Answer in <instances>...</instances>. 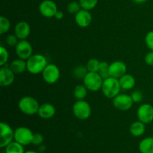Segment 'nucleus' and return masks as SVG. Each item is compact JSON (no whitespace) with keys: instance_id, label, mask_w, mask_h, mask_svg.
Segmentation results:
<instances>
[{"instance_id":"nucleus-31","label":"nucleus","mask_w":153,"mask_h":153,"mask_svg":"<svg viewBox=\"0 0 153 153\" xmlns=\"http://www.w3.org/2000/svg\"><path fill=\"white\" fill-rule=\"evenodd\" d=\"M18 37L15 35V34H8V35L6 37L5 39V43L8 46H10V47H13V46H16L17 45L18 42L19 40H18Z\"/></svg>"},{"instance_id":"nucleus-2","label":"nucleus","mask_w":153,"mask_h":153,"mask_svg":"<svg viewBox=\"0 0 153 153\" xmlns=\"http://www.w3.org/2000/svg\"><path fill=\"white\" fill-rule=\"evenodd\" d=\"M40 105L35 98L30 96L22 97L18 102L19 111L24 114L31 116L37 114Z\"/></svg>"},{"instance_id":"nucleus-29","label":"nucleus","mask_w":153,"mask_h":153,"mask_svg":"<svg viewBox=\"0 0 153 153\" xmlns=\"http://www.w3.org/2000/svg\"><path fill=\"white\" fill-rule=\"evenodd\" d=\"M9 59V52L4 46H0V66L3 67Z\"/></svg>"},{"instance_id":"nucleus-10","label":"nucleus","mask_w":153,"mask_h":153,"mask_svg":"<svg viewBox=\"0 0 153 153\" xmlns=\"http://www.w3.org/2000/svg\"><path fill=\"white\" fill-rule=\"evenodd\" d=\"M15 52L18 58L27 61L33 55L32 46L28 40H21L15 46Z\"/></svg>"},{"instance_id":"nucleus-6","label":"nucleus","mask_w":153,"mask_h":153,"mask_svg":"<svg viewBox=\"0 0 153 153\" xmlns=\"http://www.w3.org/2000/svg\"><path fill=\"white\" fill-rule=\"evenodd\" d=\"M61 71L57 65L54 64H48L42 73L43 81L49 85L55 84L60 79Z\"/></svg>"},{"instance_id":"nucleus-21","label":"nucleus","mask_w":153,"mask_h":153,"mask_svg":"<svg viewBox=\"0 0 153 153\" xmlns=\"http://www.w3.org/2000/svg\"><path fill=\"white\" fill-rule=\"evenodd\" d=\"M138 149L140 153H153V137H145L140 140Z\"/></svg>"},{"instance_id":"nucleus-19","label":"nucleus","mask_w":153,"mask_h":153,"mask_svg":"<svg viewBox=\"0 0 153 153\" xmlns=\"http://www.w3.org/2000/svg\"><path fill=\"white\" fill-rule=\"evenodd\" d=\"M145 131H146V124L140 120L134 121L129 126L130 134L134 137H140L144 134Z\"/></svg>"},{"instance_id":"nucleus-38","label":"nucleus","mask_w":153,"mask_h":153,"mask_svg":"<svg viewBox=\"0 0 153 153\" xmlns=\"http://www.w3.org/2000/svg\"><path fill=\"white\" fill-rule=\"evenodd\" d=\"M132 1H134V3H136V4H143V3L146 2L147 0H132Z\"/></svg>"},{"instance_id":"nucleus-27","label":"nucleus","mask_w":153,"mask_h":153,"mask_svg":"<svg viewBox=\"0 0 153 153\" xmlns=\"http://www.w3.org/2000/svg\"><path fill=\"white\" fill-rule=\"evenodd\" d=\"M82 9L88 10H91L95 8L98 4V0H79Z\"/></svg>"},{"instance_id":"nucleus-23","label":"nucleus","mask_w":153,"mask_h":153,"mask_svg":"<svg viewBox=\"0 0 153 153\" xmlns=\"http://www.w3.org/2000/svg\"><path fill=\"white\" fill-rule=\"evenodd\" d=\"M88 88L84 85H79L76 86L73 91V94H74L75 98L77 100H82L86 98L88 95Z\"/></svg>"},{"instance_id":"nucleus-30","label":"nucleus","mask_w":153,"mask_h":153,"mask_svg":"<svg viewBox=\"0 0 153 153\" xmlns=\"http://www.w3.org/2000/svg\"><path fill=\"white\" fill-rule=\"evenodd\" d=\"M67 11H68L70 13H72V14H76V13H77L82 8L80 3L76 1H73L67 4Z\"/></svg>"},{"instance_id":"nucleus-25","label":"nucleus","mask_w":153,"mask_h":153,"mask_svg":"<svg viewBox=\"0 0 153 153\" xmlns=\"http://www.w3.org/2000/svg\"><path fill=\"white\" fill-rule=\"evenodd\" d=\"M100 61L97 58H91L88 61L86 64V67L88 72H94V73H98L99 68H100Z\"/></svg>"},{"instance_id":"nucleus-15","label":"nucleus","mask_w":153,"mask_h":153,"mask_svg":"<svg viewBox=\"0 0 153 153\" xmlns=\"http://www.w3.org/2000/svg\"><path fill=\"white\" fill-rule=\"evenodd\" d=\"M75 22L81 28H87L92 22V15L90 10L81 9L75 14Z\"/></svg>"},{"instance_id":"nucleus-37","label":"nucleus","mask_w":153,"mask_h":153,"mask_svg":"<svg viewBox=\"0 0 153 153\" xmlns=\"http://www.w3.org/2000/svg\"><path fill=\"white\" fill-rule=\"evenodd\" d=\"M46 148H47V147H46V145L41 144V145H40V146H39V151H40V152H45V151H46Z\"/></svg>"},{"instance_id":"nucleus-18","label":"nucleus","mask_w":153,"mask_h":153,"mask_svg":"<svg viewBox=\"0 0 153 153\" xmlns=\"http://www.w3.org/2000/svg\"><path fill=\"white\" fill-rule=\"evenodd\" d=\"M120 85L122 89L128 91L131 90L134 86H135L136 81L134 76L131 74L126 73L123 76H121L119 79Z\"/></svg>"},{"instance_id":"nucleus-20","label":"nucleus","mask_w":153,"mask_h":153,"mask_svg":"<svg viewBox=\"0 0 153 153\" xmlns=\"http://www.w3.org/2000/svg\"><path fill=\"white\" fill-rule=\"evenodd\" d=\"M9 67L13 70L15 74H21L27 70V62L25 60L18 58L10 62Z\"/></svg>"},{"instance_id":"nucleus-8","label":"nucleus","mask_w":153,"mask_h":153,"mask_svg":"<svg viewBox=\"0 0 153 153\" xmlns=\"http://www.w3.org/2000/svg\"><path fill=\"white\" fill-rule=\"evenodd\" d=\"M0 147L5 148L9 143L14 140V130L7 123H0Z\"/></svg>"},{"instance_id":"nucleus-39","label":"nucleus","mask_w":153,"mask_h":153,"mask_svg":"<svg viewBox=\"0 0 153 153\" xmlns=\"http://www.w3.org/2000/svg\"><path fill=\"white\" fill-rule=\"evenodd\" d=\"M25 153H39V152H36V151H34V150H28V151H25Z\"/></svg>"},{"instance_id":"nucleus-32","label":"nucleus","mask_w":153,"mask_h":153,"mask_svg":"<svg viewBox=\"0 0 153 153\" xmlns=\"http://www.w3.org/2000/svg\"><path fill=\"white\" fill-rule=\"evenodd\" d=\"M43 140H44V138H43V134H40V133H34L33 134V138H32V142L31 143L35 146H40V145L43 144Z\"/></svg>"},{"instance_id":"nucleus-16","label":"nucleus","mask_w":153,"mask_h":153,"mask_svg":"<svg viewBox=\"0 0 153 153\" xmlns=\"http://www.w3.org/2000/svg\"><path fill=\"white\" fill-rule=\"evenodd\" d=\"M31 33V26L26 21L17 22L14 27V34L19 40H26Z\"/></svg>"},{"instance_id":"nucleus-13","label":"nucleus","mask_w":153,"mask_h":153,"mask_svg":"<svg viewBox=\"0 0 153 153\" xmlns=\"http://www.w3.org/2000/svg\"><path fill=\"white\" fill-rule=\"evenodd\" d=\"M126 64L121 61H116L109 64V76L119 79L126 73Z\"/></svg>"},{"instance_id":"nucleus-34","label":"nucleus","mask_w":153,"mask_h":153,"mask_svg":"<svg viewBox=\"0 0 153 153\" xmlns=\"http://www.w3.org/2000/svg\"><path fill=\"white\" fill-rule=\"evenodd\" d=\"M145 43L150 51H153V31H150L146 34Z\"/></svg>"},{"instance_id":"nucleus-33","label":"nucleus","mask_w":153,"mask_h":153,"mask_svg":"<svg viewBox=\"0 0 153 153\" xmlns=\"http://www.w3.org/2000/svg\"><path fill=\"white\" fill-rule=\"evenodd\" d=\"M131 97L132 98L134 103H139L143 100V94L140 91L136 90V91H134L131 93Z\"/></svg>"},{"instance_id":"nucleus-11","label":"nucleus","mask_w":153,"mask_h":153,"mask_svg":"<svg viewBox=\"0 0 153 153\" xmlns=\"http://www.w3.org/2000/svg\"><path fill=\"white\" fill-rule=\"evenodd\" d=\"M138 120L145 124H149L153 121V106L149 103H144L139 106L137 111Z\"/></svg>"},{"instance_id":"nucleus-28","label":"nucleus","mask_w":153,"mask_h":153,"mask_svg":"<svg viewBox=\"0 0 153 153\" xmlns=\"http://www.w3.org/2000/svg\"><path fill=\"white\" fill-rule=\"evenodd\" d=\"M88 73V69H87L86 67H84V66H78L73 70L74 76L79 79H83Z\"/></svg>"},{"instance_id":"nucleus-24","label":"nucleus","mask_w":153,"mask_h":153,"mask_svg":"<svg viewBox=\"0 0 153 153\" xmlns=\"http://www.w3.org/2000/svg\"><path fill=\"white\" fill-rule=\"evenodd\" d=\"M10 22L7 17L1 16L0 17V34H5L10 30Z\"/></svg>"},{"instance_id":"nucleus-3","label":"nucleus","mask_w":153,"mask_h":153,"mask_svg":"<svg viewBox=\"0 0 153 153\" xmlns=\"http://www.w3.org/2000/svg\"><path fill=\"white\" fill-rule=\"evenodd\" d=\"M121 89L119 79L109 76L104 79L101 90L105 97L108 99H114L120 94Z\"/></svg>"},{"instance_id":"nucleus-5","label":"nucleus","mask_w":153,"mask_h":153,"mask_svg":"<svg viewBox=\"0 0 153 153\" xmlns=\"http://www.w3.org/2000/svg\"><path fill=\"white\" fill-rule=\"evenodd\" d=\"M104 79L98 73L88 72L83 79V85L88 88V91L96 92L102 89Z\"/></svg>"},{"instance_id":"nucleus-1","label":"nucleus","mask_w":153,"mask_h":153,"mask_svg":"<svg viewBox=\"0 0 153 153\" xmlns=\"http://www.w3.org/2000/svg\"><path fill=\"white\" fill-rule=\"evenodd\" d=\"M27 71L33 75L43 73L45 67L47 66L48 61L46 57L41 54H33L26 61Z\"/></svg>"},{"instance_id":"nucleus-7","label":"nucleus","mask_w":153,"mask_h":153,"mask_svg":"<svg viewBox=\"0 0 153 153\" xmlns=\"http://www.w3.org/2000/svg\"><path fill=\"white\" fill-rule=\"evenodd\" d=\"M33 134L34 133L28 127H18L14 130V140L22 146H28L32 142Z\"/></svg>"},{"instance_id":"nucleus-35","label":"nucleus","mask_w":153,"mask_h":153,"mask_svg":"<svg viewBox=\"0 0 153 153\" xmlns=\"http://www.w3.org/2000/svg\"><path fill=\"white\" fill-rule=\"evenodd\" d=\"M144 61L146 64L149 66H153V51H150L144 57Z\"/></svg>"},{"instance_id":"nucleus-17","label":"nucleus","mask_w":153,"mask_h":153,"mask_svg":"<svg viewBox=\"0 0 153 153\" xmlns=\"http://www.w3.org/2000/svg\"><path fill=\"white\" fill-rule=\"evenodd\" d=\"M56 113L55 107L50 103H43L39 107L37 114L43 120H49L53 117Z\"/></svg>"},{"instance_id":"nucleus-22","label":"nucleus","mask_w":153,"mask_h":153,"mask_svg":"<svg viewBox=\"0 0 153 153\" xmlns=\"http://www.w3.org/2000/svg\"><path fill=\"white\" fill-rule=\"evenodd\" d=\"M24 146L16 141H12L5 147V153H25Z\"/></svg>"},{"instance_id":"nucleus-26","label":"nucleus","mask_w":153,"mask_h":153,"mask_svg":"<svg viewBox=\"0 0 153 153\" xmlns=\"http://www.w3.org/2000/svg\"><path fill=\"white\" fill-rule=\"evenodd\" d=\"M98 73L100 75L103 79H107L109 77V64L106 61H101L100 62V68H99Z\"/></svg>"},{"instance_id":"nucleus-12","label":"nucleus","mask_w":153,"mask_h":153,"mask_svg":"<svg viewBox=\"0 0 153 153\" xmlns=\"http://www.w3.org/2000/svg\"><path fill=\"white\" fill-rule=\"evenodd\" d=\"M58 6L52 0H43L39 5V11L40 14L46 18L55 17L58 11Z\"/></svg>"},{"instance_id":"nucleus-14","label":"nucleus","mask_w":153,"mask_h":153,"mask_svg":"<svg viewBox=\"0 0 153 153\" xmlns=\"http://www.w3.org/2000/svg\"><path fill=\"white\" fill-rule=\"evenodd\" d=\"M15 80V73L8 67H1L0 69V86L8 87Z\"/></svg>"},{"instance_id":"nucleus-9","label":"nucleus","mask_w":153,"mask_h":153,"mask_svg":"<svg viewBox=\"0 0 153 153\" xmlns=\"http://www.w3.org/2000/svg\"><path fill=\"white\" fill-rule=\"evenodd\" d=\"M134 102L131 95L122 94H118L113 99V105L115 108L122 111H126L132 108Z\"/></svg>"},{"instance_id":"nucleus-36","label":"nucleus","mask_w":153,"mask_h":153,"mask_svg":"<svg viewBox=\"0 0 153 153\" xmlns=\"http://www.w3.org/2000/svg\"><path fill=\"white\" fill-rule=\"evenodd\" d=\"M55 18H56L57 19H63V18H64V13H63V11L58 10V11L56 12V13H55Z\"/></svg>"},{"instance_id":"nucleus-4","label":"nucleus","mask_w":153,"mask_h":153,"mask_svg":"<svg viewBox=\"0 0 153 153\" xmlns=\"http://www.w3.org/2000/svg\"><path fill=\"white\" fill-rule=\"evenodd\" d=\"M91 105L85 100H77L73 105V113L76 118L81 120H86L91 115Z\"/></svg>"}]
</instances>
